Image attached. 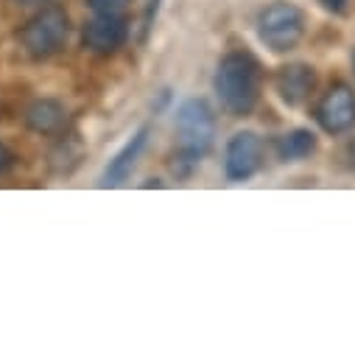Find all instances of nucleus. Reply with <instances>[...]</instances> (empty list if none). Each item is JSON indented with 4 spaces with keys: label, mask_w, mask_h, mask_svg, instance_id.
Segmentation results:
<instances>
[{
    "label": "nucleus",
    "mask_w": 355,
    "mask_h": 355,
    "mask_svg": "<svg viewBox=\"0 0 355 355\" xmlns=\"http://www.w3.org/2000/svg\"><path fill=\"white\" fill-rule=\"evenodd\" d=\"M352 62H355V53H352Z\"/></svg>",
    "instance_id": "f3484780"
},
{
    "label": "nucleus",
    "mask_w": 355,
    "mask_h": 355,
    "mask_svg": "<svg viewBox=\"0 0 355 355\" xmlns=\"http://www.w3.org/2000/svg\"><path fill=\"white\" fill-rule=\"evenodd\" d=\"M322 3L330 9V12H344V6H347V0H322Z\"/></svg>",
    "instance_id": "2eb2a0df"
},
{
    "label": "nucleus",
    "mask_w": 355,
    "mask_h": 355,
    "mask_svg": "<svg viewBox=\"0 0 355 355\" xmlns=\"http://www.w3.org/2000/svg\"><path fill=\"white\" fill-rule=\"evenodd\" d=\"M316 123L327 135H344L355 126V93L347 84H333L316 104Z\"/></svg>",
    "instance_id": "0eeeda50"
},
{
    "label": "nucleus",
    "mask_w": 355,
    "mask_h": 355,
    "mask_svg": "<svg viewBox=\"0 0 355 355\" xmlns=\"http://www.w3.org/2000/svg\"><path fill=\"white\" fill-rule=\"evenodd\" d=\"M254 26L266 48L275 53H288L305 37V12L288 0H275V3L260 9Z\"/></svg>",
    "instance_id": "20e7f679"
},
{
    "label": "nucleus",
    "mask_w": 355,
    "mask_h": 355,
    "mask_svg": "<svg viewBox=\"0 0 355 355\" xmlns=\"http://www.w3.org/2000/svg\"><path fill=\"white\" fill-rule=\"evenodd\" d=\"M12 165H15V154L3 140H0V173H6Z\"/></svg>",
    "instance_id": "4468645a"
},
{
    "label": "nucleus",
    "mask_w": 355,
    "mask_h": 355,
    "mask_svg": "<svg viewBox=\"0 0 355 355\" xmlns=\"http://www.w3.org/2000/svg\"><path fill=\"white\" fill-rule=\"evenodd\" d=\"M67 37H70V15L56 3L42 6L17 31V42L23 53L34 62H45L62 53L67 45Z\"/></svg>",
    "instance_id": "7ed1b4c3"
},
{
    "label": "nucleus",
    "mask_w": 355,
    "mask_h": 355,
    "mask_svg": "<svg viewBox=\"0 0 355 355\" xmlns=\"http://www.w3.org/2000/svg\"><path fill=\"white\" fill-rule=\"evenodd\" d=\"M275 90L286 107H302L316 90V70L305 62H291L277 70Z\"/></svg>",
    "instance_id": "6e6552de"
},
{
    "label": "nucleus",
    "mask_w": 355,
    "mask_h": 355,
    "mask_svg": "<svg viewBox=\"0 0 355 355\" xmlns=\"http://www.w3.org/2000/svg\"><path fill=\"white\" fill-rule=\"evenodd\" d=\"M146 146H148V126L137 129V132L126 140V146L110 159V165H107L104 173L98 176V188H121V185H126V180L132 176V171L137 168V159L143 157Z\"/></svg>",
    "instance_id": "1a4fd4ad"
},
{
    "label": "nucleus",
    "mask_w": 355,
    "mask_h": 355,
    "mask_svg": "<svg viewBox=\"0 0 355 355\" xmlns=\"http://www.w3.org/2000/svg\"><path fill=\"white\" fill-rule=\"evenodd\" d=\"M132 0H87V6L98 15H123Z\"/></svg>",
    "instance_id": "f8f14e48"
},
{
    "label": "nucleus",
    "mask_w": 355,
    "mask_h": 355,
    "mask_svg": "<svg viewBox=\"0 0 355 355\" xmlns=\"http://www.w3.org/2000/svg\"><path fill=\"white\" fill-rule=\"evenodd\" d=\"M159 3H162V0H148L146 15H143V23H140V42L148 40V34H151V28H154V20H157V12H159Z\"/></svg>",
    "instance_id": "ddd939ff"
},
{
    "label": "nucleus",
    "mask_w": 355,
    "mask_h": 355,
    "mask_svg": "<svg viewBox=\"0 0 355 355\" xmlns=\"http://www.w3.org/2000/svg\"><path fill=\"white\" fill-rule=\"evenodd\" d=\"M213 90L224 112L232 118L249 115L263 93V67L249 51H230L213 76Z\"/></svg>",
    "instance_id": "f257e3e1"
},
{
    "label": "nucleus",
    "mask_w": 355,
    "mask_h": 355,
    "mask_svg": "<svg viewBox=\"0 0 355 355\" xmlns=\"http://www.w3.org/2000/svg\"><path fill=\"white\" fill-rule=\"evenodd\" d=\"M129 40V20L126 15H98L93 12V20H87L81 28V45L98 53V56H110L115 51H121Z\"/></svg>",
    "instance_id": "423d86ee"
},
{
    "label": "nucleus",
    "mask_w": 355,
    "mask_h": 355,
    "mask_svg": "<svg viewBox=\"0 0 355 355\" xmlns=\"http://www.w3.org/2000/svg\"><path fill=\"white\" fill-rule=\"evenodd\" d=\"M15 3H48V0H15Z\"/></svg>",
    "instance_id": "dca6fc26"
},
{
    "label": "nucleus",
    "mask_w": 355,
    "mask_h": 355,
    "mask_svg": "<svg viewBox=\"0 0 355 355\" xmlns=\"http://www.w3.org/2000/svg\"><path fill=\"white\" fill-rule=\"evenodd\" d=\"M176 132V154L185 165H199L216 140V115L205 98H188L176 110L173 121Z\"/></svg>",
    "instance_id": "f03ea898"
},
{
    "label": "nucleus",
    "mask_w": 355,
    "mask_h": 355,
    "mask_svg": "<svg viewBox=\"0 0 355 355\" xmlns=\"http://www.w3.org/2000/svg\"><path fill=\"white\" fill-rule=\"evenodd\" d=\"M275 151L283 162H300V159H308L313 151H316V135L311 129H288L283 132L277 140H275Z\"/></svg>",
    "instance_id": "9b49d317"
},
{
    "label": "nucleus",
    "mask_w": 355,
    "mask_h": 355,
    "mask_svg": "<svg viewBox=\"0 0 355 355\" xmlns=\"http://www.w3.org/2000/svg\"><path fill=\"white\" fill-rule=\"evenodd\" d=\"M263 137L252 129L235 132L224 148V173L230 182H246L263 165Z\"/></svg>",
    "instance_id": "39448f33"
},
{
    "label": "nucleus",
    "mask_w": 355,
    "mask_h": 355,
    "mask_svg": "<svg viewBox=\"0 0 355 355\" xmlns=\"http://www.w3.org/2000/svg\"><path fill=\"white\" fill-rule=\"evenodd\" d=\"M26 126L40 135V137H59L67 132V123H70V112L62 101L56 98H37L26 107V115H23Z\"/></svg>",
    "instance_id": "9d476101"
}]
</instances>
